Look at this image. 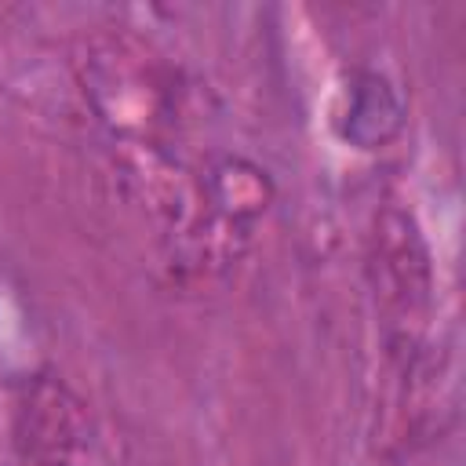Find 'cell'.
<instances>
[{
	"label": "cell",
	"mask_w": 466,
	"mask_h": 466,
	"mask_svg": "<svg viewBox=\"0 0 466 466\" xmlns=\"http://www.w3.org/2000/svg\"><path fill=\"white\" fill-rule=\"evenodd\" d=\"M368 269H371V288H375L390 353L411 371L430 324L433 277H430L422 237L404 211L386 208L375 218Z\"/></svg>",
	"instance_id": "6da1fadb"
},
{
	"label": "cell",
	"mask_w": 466,
	"mask_h": 466,
	"mask_svg": "<svg viewBox=\"0 0 466 466\" xmlns=\"http://www.w3.org/2000/svg\"><path fill=\"white\" fill-rule=\"evenodd\" d=\"M87 91L98 116L116 135H157L175 124L178 91L175 76L157 66L142 47L113 40L91 55Z\"/></svg>",
	"instance_id": "7a4b0ae2"
},
{
	"label": "cell",
	"mask_w": 466,
	"mask_h": 466,
	"mask_svg": "<svg viewBox=\"0 0 466 466\" xmlns=\"http://www.w3.org/2000/svg\"><path fill=\"white\" fill-rule=\"evenodd\" d=\"M404 102L397 87L379 73H357L339 116V135L357 149H382L400 135Z\"/></svg>",
	"instance_id": "3957f363"
}]
</instances>
